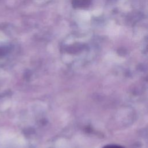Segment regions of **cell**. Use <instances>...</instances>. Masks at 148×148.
<instances>
[{"instance_id":"6da1fadb","label":"cell","mask_w":148,"mask_h":148,"mask_svg":"<svg viewBox=\"0 0 148 148\" xmlns=\"http://www.w3.org/2000/svg\"><path fill=\"white\" fill-rule=\"evenodd\" d=\"M91 0H72V5L74 8H85L88 7Z\"/></svg>"},{"instance_id":"7a4b0ae2","label":"cell","mask_w":148,"mask_h":148,"mask_svg":"<svg viewBox=\"0 0 148 148\" xmlns=\"http://www.w3.org/2000/svg\"><path fill=\"white\" fill-rule=\"evenodd\" d=\"M103 148H124L121 146L117 145H107L103 147Z\"/></svg>"}]
</instances>
